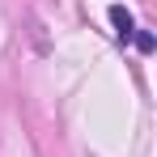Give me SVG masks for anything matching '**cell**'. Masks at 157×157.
I'll use <instances>...</instances> for the list:
<instances>
[{"label": "cell", "mask_w": 157, "mask_h": 157, "mask_svg": "<svg viewBox=\"0 0 157 157\" xmlns=\"http://www.w3.org/2000/svg\"><path fill=\"white\" fill-rule=\"evenodd\" d=\"M110 21H115V34H119V38H132V34H136V21H132V13L123 4H110Z\"/></svg>", "instance_id": "1"}]
</instances>
